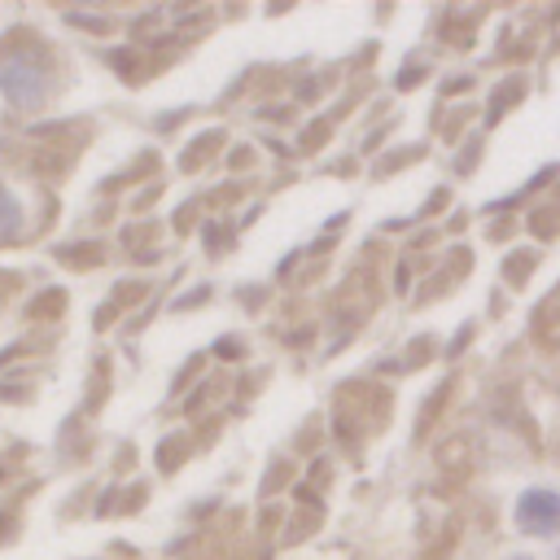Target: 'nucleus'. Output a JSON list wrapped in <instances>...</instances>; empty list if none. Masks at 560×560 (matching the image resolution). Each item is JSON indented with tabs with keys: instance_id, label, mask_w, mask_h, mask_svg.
Segmentation results:
<instances>
[{
	"instance_id": "nucleus-1",
	"label": "nucleus",
	"mask_w": 560,
	"mask_h": 560,
	"mask_svg": "<svg viewBox=\"0 0 560 560\" xmlns=\"http://www.w3.org/2000/svg\"><path fill=\"white\" fill-rule=\"evenodd\" d=\"M48 57H44V48L39 44H13L9 52H4V61H0V88H4V96L13 101V105H22V109H31V105H39L44 101V92H48Z\"/></svg>"
},
{
	"instance_id": "nucleus-3",
	"label": "nucleus",
	"mask_w": 560,
	"mask_h": 560,
	"mask_svg": "<svg viewBox=\"0 0 560 560\" xmlns=\"http://www.w3.org/2000/svg\"><path fill=\"white\" fill-rule=\"evenodd\" d=\"M18 223H22V210H18V201H13V192H9L4 184H0V245L18 236Z\"/></svg>"
},
{
	"instance_id": "nucleus-2",
	"label": "nucleus",
	"mask_w": 560,
	"mask_h": 560,
	"mask_svg": "<svg viewBox=\"0 0 560 560\" xmlns=\"http://www.w3.org/2000/svg\"><path fill=\"white\" fill-rule=\"evenodd\" d=\"M516 521L529 534H551L560 525V494L556 490H525L516 499Z\"/></svg>"
},
{
	"instance_id": "nucleus-4",
	"label": "nucleus",
	"mask_w": 560,
	"mask_h": 560,
	"mask_svg": "<svg viewBox=\"0 0 560 560\" xmlns=\"http://www.w3.org/2000/svg\"><path fill=\"white\" fill-rule=\"evenodd\" d=\"M512 560H529V556H512Z\"/></svg>"
}]
</instances>
